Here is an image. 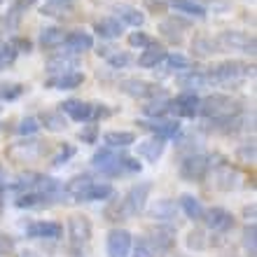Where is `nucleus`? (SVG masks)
<instances>
[{
	"mask_svg": "<svg viewBox=\"0 0 257 257\" xmlns=\"http://www.w3.org/2000/svg\"><path fill=\"white\" fill-rule=\"evenodd\" d=\"M91 164L105 176H124V173H141V162L134 157L117 155L112 148H103L91 157Z\"/></svg>",
	"mask_w": 257,
	"mask_h": 257,
	"instance_id": "obj_1",
	"label": "nucleus"
},
{
	"mask_svg": "<svg viewBox=\"0 0 257 257\" xmlns=\"http://www.w3.org/2000/svg\"><path fill=\"white\" fill-rule=\"evenodd\" d=\"M236 112H238L236 103L231 101L229 96L222 94H213L199 103V115L208 117L213 122H227L231 117H236Z\"/></svg>",
	"mask_w": 257,
	"mask_h": 257,
	"instance_id": "obj_2",
	"label": "nucleus"
},
{
	"mask_svg": "<svg viewBox=\"0 0 257 257\" xmlns=\"http://www.w3.org/2000/svg\"><path fill=\"white\" fill-rule=\"evenodd\" d=\"M61 112H66L75 122H94V119H101V117L110 115V110L105 105H94V103L75 101V98L61 103Z\"/></svg>",
	"mask_w": 257,
	"mask_h": 257,
	"instance_id": "obj_3",
	"label": "nucleus"
},
{
	"mask_svg": "<svg viewBox=\"0 0 257 257\" xmlns=\"http://www.w3.org/2000/svg\"><path fill=\"white\" fill-rule=\"evenodd\" d=\"M150 190H152V185H150V183H138V185H134V187L126 192V196L119 201V208H122L124 220H128V217H134V215H138V213H143L145 203H148Z\"/></svg>",
	"mask_w": 257,
	"mask_h": 257,
	"instance_id": "obj_4",
	"label": "nucleus"
},
{
	"mask_svg": "<svg viewBox=\"0 0 257 257\" xmlns=\"http://www.w3.org/2000/svg\"><path fill=\"white\" fill-rule=\"evenodd\" d=\"M252 73V66L248 63H241V61H224L220 66H215L213 70L206 73L208 77V84L210 82H215V84H222V82H231V80H241L245 75Z\"/></svg>",
	"mask_w": 257,
	"mask_h": 257,
	"instance_id": "obj_5",
	"label": "nucleus"
},
{
	"mask_svg": "<svg viewBox=\"0 0 257 257\" xmlns=\"http://www.w3.org/2000/svg\"><path fill=\"white\" fill-rule=\"evenodd\" d=\"M210 169V159L206 155H190L180 164V178L187 183H201Z\"/></svg>",
	"mask_w": 257,
	"mask_h": 257,
	"instance_id": "obj_6",
	"label": "nucleus"
},
{
	"mask_svg": "<svg viewBox=\"0 0 257 257\" xmlns=\"http://www.w3.org/2000/svg\"><path fill=\"white\" fill-rule=\"evenodd\" d=\"M217 45L222 49H238V52H255V38L241 31H224L217 35Z\"/></svg>",
	"mask_w": 257,
	"mask_h": 257,
	"instance_id": "obj_7",
	"label": "nucleus"
},
{
	"mask_svg": "<svg viewBox=\"0 0 257 257\" xmlns=\"http://www.w3.org/2000/svg\"><path fill=\"white\" fill-rule=\"evenodd\" d=\"M68 234H70V245L73 250H80L84 243L91 238V222L82 215H73L68 220Z\"/></svg>",
	"mask_w": 257,
	"mask_h": 257,
	"instance_id": "obj_8",
	"label": "nucleus"
},
{
	"mask_svg": "<svg viewBox=\"0 0 257 257\" xmlns=\"http://www.w3.org/2000/svg\"><path fill=\"white\" fill-rule=\"evenodd\" d=\"M124 94L134 96V98H157V96H164V91L152 82H143V80H124L119 84Z\"/></svg>",
	"mask_w": 257,
	"mask_h": 257,
	"instance_id": "obj_9",
	"label": "nucleus"
},
{
	"mask_svg": "<svg viewBox=\"0 0 257 257\" xmlns=\"http://www.w3.org/2000/svg\"><path fill=\"white\" fill-rule=\"evenodd\" d=\"M152 252H169L176 245V231L171 227H157L150 231V238H145Z\"/></svg>",
	"mask_w": 257,
	"mask_h": 257,
	"instance_id": "obj_10",
	"label": "nucleus"
},
{
	"mask_svg": "<svg viewBox=\"0 0 257 257\" xmlns=\"http://www.w3.org/2000/svg\"><path fill=\"white\" fill-rule=\"evenodd\" d=\"M199 103L201 98L196 94H180L178 98L169 101V112H176L178 117H194L199 115Z\"/></svg>",
	"mask_w": 257,
	"mask_h": 257,
	"instance_id": "obj_11",
	"label": "nucleus"
},
{
	"mask_svg": "<svg viewBox=\"0 0 257 257\" xmlns=\"http://www.w3.org/2000/svg\"><path fill=\"white\" fill-rule=\"evenodd\" d=\"M131 250V234L126 229H112L108 234V255L126 257Z\"/></svg>",
	"mask_w": 257,
	"mask_h": 257,
	"instance_id": "obj_12",
	"label": "nucleus"
},
{
	"mask_svg": "<svg viewBox=\"0 0 257 257\" xmlns=\"http://www.w3.org/2000/svg\"><path fill=\"white\" fill-rule=\"evenodd\" d=\"M141 126H145L148 131H152L155 134V138H159V141H171V138H176L178 134H180V124L176 122V119H159V122H138Z\"/></svg>",
	"mask_w": 257,
	"mask_h": 257,
	"instance_id": "obj_13",
	"label": "nucleus"
},
{
	"mask_svg": "<svg viewBox=\"0 0 257 257\" xmlns=\"http://www.w3.org/2000/svg\"><path fill=\"white\" fill-rule=\"evenodd\" d=\"M206 224H208L213 231H227L234 224V217L231 213H227L224 208H210V210H203V217Z\"/></svg>",
	"mask_w": 257,
	"mask_h": 257,
	"instance_id": "obj_14",
	"label": "nucleus"
},
{
	"mask_svg": "<svg viewBox=\"0 0 257 257\" xmlns=\"http://www.w3.org/2000/svg\"><path fill=\"white\" fill-rule=\"evenodd\" d=\"M112 194H115L112 185H108V183H91V185H87L80 194L75 196V199H77V201H105V199H110Z\"/></svg>",
	"mask_w": 257,
	"mask_h": 257,
	"instance_id": "obj_15",
	"label": "nucleus"
},
{
	"mask_svg": "<svg viewBox=\"0 0 257 257\" xmlns=\"http://www.w3.org/2000/svg\"><path fill=\"white\" fill-rule=\"evenodd\" d=\"M28 236L31 238H61L63 236V227L59 222H33L28 227Z\"/></svg>",
	"mask_w": 257,
	"mask_h": 257,
	"instance_id": "obj_16",
	"label": "nucleus"
},
{
	"mask_svg": "<svg viewBox=\"0 0 257 257\" xmlns=\"http://www.w3.org/2000/svg\"><path fill=\"white\" fill-rule=\"evenodd\" d=\"M63 42H66L68 52H73V54H80V52H87V49L94 47V38H91L89 33H84V31H73V33H66Z\"/></svg>",
	"mask_w": 257,
	"mask_h": 257,
	"instance_id": "obj_17",
	"label": "nucleus"
},
{
	"mask_svg": "<svg viewBox=\"0 0 257 257\" xmlns=\"http://www.w3.org/2000/svg\"><path fill=\"white\" fill-rule=\"evenodd\" d=\"M84 84V75L82 73H66V75H54L47 80L49 89H77Z\"/></svg>",
	"mask_w": 257,
	"mask_h": 257,
	"instance_id": "obj_18",
	"label": "nucleus"
},
{
	"mask_svg": "<svg viewBox=\"0 0 257 257\" xmlns=\"http://www.w3.org/2000/svg\"><path fill=\"white\" fill-rule=\"evenodd\" d=\"M164 56H166V49L162 47V45H152V47L143 49V54L138 56V66L141 68H157L159 63L164 61Z\"/></svg>",
	"mask_w": 257,
	"mask_h": 257,
	"instance_id": "obj_19",
	"label": "nucleus"
},
{
	"mask_svg": "<svg viewBox=\"0 0 257 257\" xmlns=\"http://www.w3.org/2000/svg\"><path fill=\"white\" fill-rule=\"evenodd\" d=\"M73 68H77V59L70 54H59V56H52L47 61V70L49 73H59V75H66V73H75Z\"/></svg>",
	"mask_w": 257,
	"mask_h": 257,
	"instance_id": "obj_20",
	"label": "nucleus"
},
{
	"mask_svg": "<svg viewBox=\"0 0 257 257\" xmlns=\"http://www.w3.org/2000/svg\"><path fill=\"white\" fill-rule=\"evenodd\" d=\"M164 155V141L159 138H150V141L138 145V157H143L145 162H157Z\"/></svg>",
	"mask_w": 257,
	"mask_h": 257,
	"instance_id": "obj_21",
	"label": "nucleus"
},
{
	"mask_svg": "<svg viewBox=\"0 0 257 257\" xmlns=\"http://www.w3.org/2000/svg\"><path fill=\"white\" fill-rule=\"evenodd\" d=\"M103 141H105V148H128L136 143V136L131 131H108Z\"/></svg>",
	"mask_w": 257,
	"mask_h": 257,
	"instance_id": "obj_22",
	"label": "nucleus"
},
{
	"mask_svg": "<svg viewBox=\"0 0 257 257\" xmlns=\"http://www.w3.org/2000/svg\"><path fill=\"white\" fill-rule=\"evenodd\" d=\"M94 31L101 35V38L112 40V38H119V35H122V24L117 19H101L94 24Z\"/></svg>",
	"mask_w": 257,
	"mask_h": 257,
	"instance_id": "obj_23",
	"label": "nucleus"
},
{
	"mask_svg": "<svg viewBox=\"0 0 257 257\" xmlns=\"http://www.w3.org/2000/svg\"><path fill=\"white\" fill-rule=\"evenodd\" d=\"M63 38H66L63 28H56V26L45 28L40 33V45H42V49H56L63 42Z\"/></svg>",
	"mask_w": 257,
	"mask_h": 257,
	"instance_id": "obj_24",
	"label": "nucleus"
},
{
	"mask_svg": "<svg viewBox=\"0 0 257 257\" xmlns=\"http://www.w3.org/2000/svg\"><path fill=\"white\" fill-rule=\"evenodd\" d=\"M117 14H119V19L124 21V24H128V26H143L145 24V14L138 12L136 7H128V5H119L117 7Z\"/></svg>",
	"mask_w": 257,
	"mask_h": 257,
	"instance_id": "obj_25",
	"label": "nucleus"
},
{
	"mask_svg": "<svg viewBox=\"0 0 257 257\" xmlns=\"http://www.w3.org/2000/svg\"><path fill=\"white\" fill-rule=\"evenodd\" d=\"M38 122H42L40 126L49 128V131H63L66 128V119H63V112H52V110H47V112H42L40 119Z\"/></svg>",
	"mask_w": 257,
	"mask_h": 257,
	"instance_id": "obj_26",
	"label": "nucleus"
},
{
	"mask_svg": "<svg viewBox=\"0 0 257 257\" xmlns=\"http://www.w3.org/2000/svg\"><path fill=\"white\" fill-rule=\"evenodd\" d=\"M236 171L231 169V166H220V171H217V180L215 185L220 187V190L229 192L231 187H236Z\"/></svg>",
	"mask_w": 257,
	"mask_h": 257,
	"instance_id": "obj_27",
	"label": "nucleus"
},
{
	"mask_svg": "<svg viewBox=\"0 0 257 257\" xmlns=\"http://www.w3.org/2000/svg\"><path fill=\"white\" fill-rule=\"evenodd\" d=\"M180 206H183V210L187 213L190 220H201L203 217V206L199 203V199H194L192 194H185L183 199H180Z\"/></svg>",
	"mask_w": 257,
	"mask_h": 257,
	"instance_id": "obj_28",
	"label": "nucleus"
},
{
	"mask_svg": "<svg viewBox=\"0 0 257 257\" xmlns=\"http://www.w3.org/2000/svg\"><path fill=\"white\" fill-rule=\"evenodd\" d=\"M171 7H173V10H178V12H185V14L206 17V10H203L199 3H194V0H171Z\"/></svg>",
	"mask_w": 257,
	"mask_h": 257,
	"instance_id": "obj_29",
	"label": "nucleus"
},
{
	"mask_svg": "<svg viewBox=\"0 0 257 257\" xmlns=\"http://www.w3.org/2000/svg\"><path fill=\"white\" fill-rule=\"evenodd\" d=\"M178 82L183 84V87H206L208 84V77L203 70H190L187 75H180Z\"/></svg>",
	"mask_w": 257,
	"mask_h": 257,
	"instance_id": "obj_30",
	"label": "nucleus"
},
{
	"mask_svg": "<svg viewBox=\"0 0 257 257\" xmlns=\"http://www.w3.org/2000/svg\"><path fill=\"white\" fill-rule=\"evenodd\" d=\"M47 203V199L42 194H38V192H24V194H19V199H17V206L19 208H38V206H45Z\"/></svg>",
	"mask_w": 257,
	"mask_h": 257,
	"instance_id": "obj_31",
	"label": "nucleus"
},
{
	"mask_svg": "<svg viewBox=\"0 0 257 257\" xmlns=\"http://www.w3.org/2000/svg\"><path fill=\"white\" fill-rule=\"evenodd\" d=\"M35 0H14V5L10 7V12H7V26H17L19 24V17L24 14V10H28V7L33 5Z\"/></svg>",
	"mask_w": 257,
	"mask_h": 257,
	"instance_id": "obj_32",
	"label": "nucleus"
},
{
	"mask_svg": "<svg viewBox=\"0 0 257 257\" xmlns=\"http://www.w3.org/2000/svg\"><path fill=\"white\" fill-rule=\"evenodd\" d=\"M143 112H145L148 117H162V115H166V112H169V98H164V96L159 98V101H157V98H152L148 105H143Z\"/></svg>",
	"mask_w": 257,
	"mask_h": 257,
	"instance_id": "obj_33",
	"label": "nucleus"
},
{
	"mask_svg": "<svg viewBox=\"0 0 257 257\" xmlns=\"http://www.w3.org/2000/svg\"><path fill=\"white\" fill-rule=\"evenodd\" d=\"M24 94V84L19 82H3L0 84V101H14Z\"/></svg>",
	"mask_w": 257,
	"mask_h": 257,
	"instance_id": "obj_34",
	"label": "nucleus"
},
{
	"mask_svg": "<svg viewBox=\"0 0 257 257\" xmlns=\"http://www.w3.org/2000/svg\"><path fill=\"white\" fill-rule=\"evenodd\" d=\"M152 217H155V220H171V217H176V203L159 201L155 208H152Z\"/></svg>",
	"mask_w": 257,
	"mask_h": 257,
	"instance_id": "obj_35",
	"label": "nucleus"
},
{
	"mask_svg": "<svg viewBox=\"0 0 257 257\" xmlns=\"http://www.w3.org/2000/svg\"><path fill=\"white\" fill-rule=\"evenodd\" d=\"M128 45H131V47H138V49H148L155 45V40H152L148 33H143V31H134V33L128 35Z\"/></svg>",
	"mask_w": 257,
	"mask_h": 257,
	"instance_id": "obj_36",
	"label": "nucleus"
},
{
	"mask_svg": "<svg viewBox=\"0 0 257 257\" xmlns=\"http://www.w3.org/2000/svg\"><path fill=\"white\" fill-rule=\"evenodd\" d=\"M91 183H94V180H91L89 176H77V178H73V180L66 185V192L68 194H73V196H77L84 187H87V185H91Z\"/></svg>",
	"mask_w": 257,
	"mask_h": 257,
	"instance_id": "obj_37",
	"label": "nucleus"
},
{
	"mask_svg": "<svg viewBox=\"0 0 257 257\" xmlns=\"http://www.w3.org/2000/svg\"><path fill=\"white\" fill-rule=\"evenodd\" d=\"M206 245H208V241H206V234H203L201 229L190 231V236H187V248H192V250H203Z\"/></svg>",
	"mask_w": 257,
	"mask_h": 257,
	"instance_id": "obj_38",
	"label": "nucleus"
},
{
	"mask_svg": "<svg viewBox=\"0 0 257 257\" xmlns=\"http://www.w3.org/2000/svg\"><path fill=\"white\" fill-rule=\"evenodd\" d=\"M164 63H166L171 70H187V68H190V61H187L183 54H166L164 56Z\"/></svg>",
	"mask_w": 257,
	"mask_h": 257,
	"instance_id": "obj_39",
	"label": "nucleus"
},
{
	"mask_svg": "<svg viewBox=\"0 0 257 257\" xmlns=\"http://www.w3.org/2000/svg\"><path fill=\"white\" fill-rule=\"evenodd\" d=\"M255 241H257V227H255V222H250V224H245V229H243V245L250 252H255Z\"/></svg>",
	"mask_w": 257,
	"mask_h": 257,
	"instance_id": "obj_40",
	"label": "nucleus"
},
{
	"mask_svg": "<svg viewBox=\"0 0 257 257\" xmlns=\"http://www.w3.org/2000/svg\"><path fill=\"white\" fill-rule=\"evenodd\" d=\"M75 155V148L73 145H61V148H59V152H56L54 155V159H52V164H54V166H61V164H66L68 159H70V157Z\"/></svg>",
	"mask_w": 257,
	"mask_h": 257,
	"instance_id": "obj_41",
	"label": "nucleus"
},
{
	"mask_svg": "<svg viewBox=\"0 0 257 257\" xmlns=\"http://www.w3.org/2000/svg\"><path fill=\"white\" fill-rule=\"evenodd\" d=\"M128 63H131V54H126V52H117V54H110L108 56V66L110 68H126Z\"/></svg>",
	"mask_w": 257,
	"mask_h": 257,
	"instance_id": "obj_42",
	"label": "nucleus"
},
{
	"mask_svg": "<svg viewBox=\"0 0 257 257\" xmlns=\"http://www.w3.org/2000/svg\"><path fill=\"white\" fill-rule=\"evenodd\" d=\"M17 59V49L12 45H0V66H10Z\"/></svg>",
	"mask_w": 257,
	"mask_h": 257,
	"instance_id": "obj_43",
	"label": "nucleus"
},
{
	"mask_svg": "<svg viewBox=\"0 0 257 257\" xmlns=\"http://www.w3.org/2000/svg\"><path fill=\"white\" fill-rule=\"evenodd\" d=\"M38 128H40V122H38L35 117H26V119L19 124V134L21 136H31V134H35Z\"/></svg>",
	"mask_w": 257,
	"mask_h": 257,
	"instance_id": "obj_44",
	"label": "nucleus"
},
{
	"mask_svg": "<svg viewBox=\"0 0 257 257\" xmlns=\"http://www.w3.org/2000/svg\"><path fill=\"white\" fill-rule=\"evenodd\" d=\"M134 257H155V252H152V248L148 245L145 238H141V241L134 245Z\"/></svg>",
	"mask_w": 257,
	"mask_h": 257,
	"instance_id": "obj_45",
	"label": "nucleus"
},
{
	"mask_svg": "<svg viewBox=\"0 0 257 257\" xmlns=\"http://www.w3.org/2000/svg\"><path fill=\"white\" fill-rule=\"evenodd\" d=\"M96 136H98V128H96V124H89L84 131H80V138L84 143H96Z\"/></svg>",
	"mask_w": 257,
	"mask_h": 257,
	"instance_id": "obj_46",
	"label": "nucleus"
},
{
	"mask_svg": "<svg viewBox=\"0 0 257 257\" xmlns=\"http://www.w3.org/2000/svg\"><path fill=\"white\" fill-rule=\"evenodd\" d=\"M12 47H19L17 52H31V47H33V45H31V40H28V38H14Z\"/></svg>",
	"mask_w": 257,
	"mask_h": 257,
	"instance_id": "obj_47",
	"label": "nucleus"
},
{
	"mask_svg": "<svg viewBox=\"0 0 257 257\" xmlns=\"http://www.w3.org/2000/svg\"><path fill=\"white\" fill-rule=\"evenodd\" d=\"M10 250H12V241L0 234V252H10Z\"/></svg>",
	"mask_w": 257,
	"mask_h": 257,
	"instance_id": "obj_48",
	"label": "nucleus"
},
{
	"mask_svg": "<svg viewBox=\"0 0 257 257\" xmlns=\"http://www.w3.org/2000/svg\"><path fill=\"white\" fill-rule=\"evenodd\" d=\"M243 215L248 217V220H252V217H255V206H245V208H243Z\"/></svg>",
	"mask_w": 257,
	"mask_h": 257,
	"instance_id": "obj_49",
	"label": "nucleus"
},
{
	"mask_svg": "<svg viewBox=\"0 0 257 257\" xmlns=\"http://www.w3.org/2000/svg\"><path fill=\"white\" fill-rule=\"evenodd\" d=\"M19 257H40V255H35V252L33 250H24V252H21V255Z\"/></svg>",
	"mask_w": 257,
	"mask_h": 257,
	"instance_id": "obj_50",
	"label": "nucleus"
},
{
	"mask_svg": "<svg viewBox=\"0 0 257 257\" xmlns=\"http://www.w3.org/2000/svg\"><path fill=\"white\" fill-rule=\"evenodd\" d=\"M3 183H5V176H3V169H0V187H3Z\"/></svg>",
	"mask_w": 257,
	"mask_h": 257,
	"instance_id": "obj_51",
	"label": "nucleus"
},
{
	"mask_svg": "<svg viewBox=\"0 0 257 257\" xmlns=\"http://www.w3.org/2000/svg\"><path fill=\"white\" fill-rule=\"evenodd\" d=\"M0 5H3V0H0Z\"/></svg>",
	"mask_w": 257,
	"mask_h": 257,
	"instance_id": "obj_52",
	"label": "nucleus"
}]
</instances>
